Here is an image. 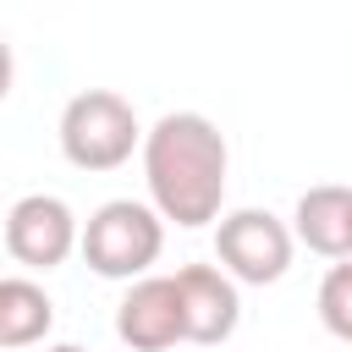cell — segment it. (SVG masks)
I'll return each mask as SVG.
<instances>
[{
  "instance_id": "8fae6325",
  "label": "cell",
  "mask_w": 352,
  "mask_h": 352,
  "mask_svg": "<svg viewBox=\"0 0 352 352\" xmlns=\"http://www.w3.org/2000/svg\"><path fill=\"white\" fill-rule=\"evenodd\" d=\"M44 352H82V346H72V341H60V346H44Z\"/></svg>"
},
{
  "instance_id": "30bf717a",
  "label": "cell",
  "mask_w": 352,
  "mask_h": 352,
  "mask_svg": "<svg viewBox=\"0 0 352 352\" xmlns=\"http://www.w3.org/2000/svg\"><path fill=\"white\" fill-rule=\"evenodd\" d=\"M319 324L336 336V341H352V258L330 264L324 280H319Z\"/></svg>"
},
{
  "instance_id": "3957f363",
  "label": "cell",
  "mask_w": 352,
  "mask_h": 352,
  "mask_svg": "<svg viewBox=\"0 0 352 352\" xmlns=\"http://www.w3.org/2000/svg\"><path fill=\"white\" fill-rule=\"evenodd\" d=\"M143 138L138 110L116 88H82L60 110V154L77 170H116L132 160V148H143Z\"/></svg>"
},
{
  "instance_id": "6da1fadb",
  "label": "cell",
  "mask_w": 352,
  "mask_h": 352,
  "mask_svg": "<svg viewBox=\"0 0 352 352\" xmlns=\"http://www.w3.org/2000/svg\"><path fill=\"white\" fill-rule=\"evenodd\" d=\"M226 132L198 116V110H170L148 126L143 138V182H148V204L176 220L182 231H198L209 220H220L226 204Z\"/></svg>"
},
{
  "instance_id": "8992f818",
  "label": "cell",
  "mask_w": 352,
  "mask_h": 352,
  "mask_svg": "<svg viewBox=\"0 0 352 352\" xmlns=\"http://www.w3.org/2000/svg\"><path fill=\"white\" fill-rule=\"evenodd\" d=\"M116 336L132 352H165V346L187 341L176 275H143V280H132L126 297L116 302Z\"/></svg>"
},
{
  "instance_id": "9c48e42d",
  "label": "cell",
  "mask_w": 352,
  "mask_h": 352,
  "mask_svg": "<svg viewBox=\"0 0 352 352\" xmlns=\"http://www.w3.org/2000/svg\"><path fill=\"white\" fill-rule=\"evenodd\" d=\"M50 324H55L50 292H44L38 280H28V275H6V280H0V346H6V352L33 346V341L50 336Z\"/></svg>"
},
{
  "instance_id": "5b68a950",
  "label": "cell",
  "mask_w": 352,
  "mask_h": 352,
  "mask_svg": "<svg viewBox=\"0 0 352 352\" xmlns=\"http://www.w3.org/2000/svg\"><path fill=\"white\" fill-rule=\"evenodd\" d=\"M6 253L28 270H55L72 253H82V226L66 198L55 192H28L6 209Z\"/></svg>"
},
{
  "instance_id": "277c9868",
  "label": "cell",
  "mask_w": 352,
  "mask_h": 352,
  "mask_svg": "<svg viewBox=\"0 0 352 352\" xmlns=\"http://www.w3.org/2000/svg\"><path fill=\"white\" fill-rule=\"evenodd\" d=\"M292 253H297V236L270 209H231L214 226V258L242 286H275L292 270Z\"/></svg>"
},
{
  "instance_id": "52a82bcc",
  "label": "cell",
  "mask_w": 352,
  "mask_h": 352,
  "mask_svg": "<svg viewBox=\"0 0 352 352\" xmlns=\"http://www.w3.org/2000/svg\"><path fill=\"white\" fill-rule=\"evenodd\" d=\"M176 292H182L187 341L220 346V341L236 336V324H242V297H236V280H231L220 264H182V270H176Z\"/></svg>"
},
{
  "instance_id": "ba28073f",
  "label": "cell",
  "mask_w": 352,
  "mask_h": 352,
  "mask_svg": "<svg viewBox=\"0 0 352 352\" xmlns=\"http://www.w3.org/2000/svg\"><path fill=\"white\" fill-rule=\"evenodd\" d=\"M292 236L319 258H352V187H308L292 209Z\"/></svg>"
},
{
  "instance_id": "7a4b0ae2",
  "label": "cell",
  "mask_w": 352,
  "mask_h": 352,
  "mask_svg": "<svg viewBox=\"0 0 352 352\" xmlns=\"http://www.w3.org/2000/svg\"><path fill=\"white\" fill-rule=\"evenodd\" d=\"M165 214L138 198H110L82 220V258L104 280H143L160 264Z\"/></svg>"
}]
</instances>
